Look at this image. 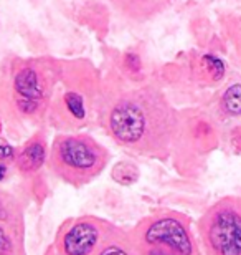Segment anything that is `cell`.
<instances>
[{
  "mask_svg": "<svg viewBox=\"0 0 241 255\" xmlns=\"http://www.w3.org/2000/svg\"><path fill=\"white\" fill-rule=\"evenodd\" d=\"M106 131L117 144L141 156H165L175 141L178 118L154 86L127 90L111 101Z\"/></svg>",
  "mask_w": 241,
  "mask_h": 255,
  "instance_id": "6da1fadb",
  "label": "cell"
},
{
  "mask_svg": "<svg viewBox=\"0 0 241 255\" xmlns=\"http://www.w3.org/2000/svg\"><path fill=\"white\" fill-rule=\"evenodd\" d=\"M109 152L88 134L56 136L50 152V169L71 186H84L107 166Z\"/></svg>",
  "mask_w": 241,
  "mask_h": 255,
  "instance_id": "7a4b0ae2",
  "label": "cell"
},
{
  "mask_svg": "<svg viewBox=\"0 0 241 255\" xmlns=\"http://www.w3.org/2000/svg\"><path fill=\"white\" fill-rule=\"evenodd\" d=\"M205 255H241V199L223 197L198 222Z\"/></svg>",
  "mask_w": 241,
  "mask_h": 255,
  "instance_id": "3957f363",
  "label": "cell"
},
{
  "mask_svg": "<svg viewBox=\"0 0 241 255\" xmlns=\"http://www.w3.org/2000/svg\"><path fill=\"white\" fill-rule=\"evenodd\" d=\"M131 236L139 247H162L178 255H200L190 221L178 212L152 214L132 229Z\"/></svg>",
  "mask_w": 241,
  "mask_h": 255,
  "instance_id": "277c9868",
  "label": "cell"
},
{
  "mask_svg": "<svg viewBox=\"0 0 241 255\" xmlns=\"http://www.w3.org/2000/svg\"><path fill=\"white\" fill-rule=\"evenodd\" d=\"M109 226L96 217H78L66 222L55 239L51 255H93Z\"/></svg>",
  "mask_w": 241,
  "mask_h": 255,
  "instance_id": "5b68a950",
  "label": "cell"
},
{
  "mask_svg": "<svg viewBox=\"0 0 241 255\" xmlns=\"http://www.w3.org/2000/svg\"><path fill=\"white\" fill-rule=\"evenodd\" d=\"M13 93L20 115L33 116L42 113L48 98L47 75L33 65L22 66L13 76Z\"/></svg>",
  "mask_w": 241,
  "mask_h": 255,
  "instance_id": "8992f818",
  "label": "cell"
},
{
  "mask_svg": "<svg viewBox=\"0 0 241 255\" xmlns=\"http://www.w3.org/2000/svg\"><path fill=\"white\" fill-rule=\"evenodd\" d=\"M0 255H27L23 209L5 191H0Z\"/></svg>",
  "mask_w": 241,
  "mask_h": 255,
  "instance_id": "52a82bcc",
  "label": "cell"
},
{
  "mask_svg": "<svg viewBox=\"0 0 241 255\" xmlns=\"http://www.w3.org/2000/svg\"><path fill=\"white\" fill-rule=\"evenodd\" d=\"M47 161V142L42 134H37L15 156V166L22 174H33Z\"/></svg>",
  "mask_w": 241,
  "mask_h": 255,
  "instance_id": "ba28073f",
  "label": "cell"
},
{
  "mask_svg": "<svg viewBox=\"0 0 241 255\" xmlns=\"http://www.w3.org/2000/svg\"><path fill=\"white\" fill-rule=\"evenodd\" d=\"M109 2L124 17L136 22H144L162 12L172 0H109Z\"/></svg>",
  "mask_w": 241,
  "mask_h": 255,
  "instance_id": "9c48e42d",
  "label": "cell"
},
{
  "mask_svg": "<svg viewBox=\"0 0 241 255\" xmlns=\"http://www.w3.org/2000/svg\"><path fill=\"white\" fill-rule=\"evenodd\" d=\"M93 255H141V252L131 234L111 227Z\"/></svg>",
  "mask_w": 241,
  "mask_h": 255,
  "instance_id": "30bf717a",
  "label": "cell"
},
{
  "mask_svg": "<svg viewBox=\"0 0 241 255\" xmlns=\"http://www.w3.org/2000/svg\"><path fill=\"white\" fill-rule=\"evenodd\" d=\"M200 73L208 83H218L225 76V63L213 55H205L200 60Z\"/></svg>",
  "mask_w": 241,
  "mask_h": 255,
  "instance_id": "8fae6325",
  "label": "cell"
},
{
  "mask_svg": "<svg viewBox=\"0 0 241 255\" xmlns=\"http://www.w3.org/2000/svg\"><path fill=\"white\" fill-rule=\"evenodd\" d=\"M111 176H112V179L117 182V184L131 186V184H134V182L139 181L141 171H139V167L134 164V162L119 161L114 167H112Z\"/></svg>",
  "mask_w": 241,
  "mask_h": 255,
  "instance_id": "7c38bea8",
  "label": "cell"
},
{
  "mask_svg": "<svg viewBox=\"0 0 241 255\" xmlns=\"http://www.w3.org/2000/svg\"><path fill=\"white\" fill-rule=\"evenodd\" d=\"M222 108L228 116H241V83H235L225 90Z\"/></svg>",
  "mask_w": 241,
  "mask_h": 255,
  "instance_id": "4fadbf2b",
  "label": "cell"
},
{
  "mask_svg": "<svg viewBox=\"0 0 241 255\" xmlns=\"http://www.w3.org/2000/svg\"><path fill=\"white\" fill-rule=\"evenodd\" d=\"M65 103L68 106V110L73 113V116L76 118H81L84 115V106H83V101L76 93H68L65 96Z\"/></svg>",
  "mask_w": 241,
  "mask_h": 255,
  "instance_id": "5bb4252c",
  "label": "cell"
},
{
  "mask_svg": "<svg viewBox=\"0 0 241 255\" xmlns=\"http://www.w3.org/2000/svg\"><path fill=\"white\" fill-rule=\"evenodd\" d=\"M139 252L141 255H178L175 252L167 251V249H162V247H139Z\"/></svg>",
  "mask_w": 241,
  "mask_h": 255,
  "instance_id": "9a60e30c",
  "label": "cell"
},
{
  "mask_svg": "<svg viewBox=\"0 0 241 255\" xmlns=\"http://www.w3.org/2000/svg\"><path fill=\"white\" fill-rule=\"evenodd\" d=\"M15 151L12 146L8 144H0V162L5 161V159H10V157H13Z\"/></svg>",
  "mask_w": 241,
  "mask_h": 255,
  "instance_id": "2e32d148",
  "label": "cell"
},
{
  "mask_svg": "<svg viewBox=\"0 0 241 255\" xmlns=\"http://www.w3.org/2000/svg\"><path fill=\"white\" fill-rule=\"evenodd\" d=\"M7 172H8L7 164H3V162H0V181H3L5 177H7Z\"/></svg>",
  "mask_w": 241,
  "mask_h": 255,
  "instance_id": "e0dca14e",
  "label": "cell"
}]
</instances>
